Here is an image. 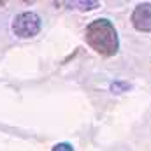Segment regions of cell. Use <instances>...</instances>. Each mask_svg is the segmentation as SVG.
Here are the masks:
<instances>
[{"label": "cell", "instance_id": "1", "mask_svg": "<svg viewBox=\"0 0 151 151\" xmlns=\"http://www.w3.org/2000/svg\"><path fill=\"white\" fill-rule=\"evenodd\" d=\"M84 39H86V44L95 53H99L100 56H106V58L114 56L119 49L118 32L113 23L106 18L93 19L84 30Z\"/></svg>", "mask_w": 151, "mask_h": 151}, {"label": "cell", "instance_id": "2", "mask_svg": "<svg viewBox=\"0 0 151 151\" xmlns=\"http://www.w3.org/2000/svg\"><path fill=\"white\" fill-rule=\"evenodd\" d=\"M40 28H42V19L37 12H32V11L19 12L12 21V32L19 39L35 37L40 32Z\"/></svg>", "mask_w": 151, "mask_h": 151}, {"label": "cell", "instance_id": "3", "mask_svg": "<svg viewBox=\"0 0 151 151\" xmlns=\"http://www.w3.org/2000/svg\"><path fill=\"white\" fill-rule=\"evenodd\" d=\"M132 25L139 32H151V2L139 4L130 18Z\"/></svg>", "mask_w": 151, "mask_h": 151}, {"label": "cell", "instance_id": "4", "mask_svg": "<svg viewBox=\"0 0 151 151\" xmlns=\"http://www.w3.org/2000/svg\"><path fill=\"white\" fill-rule=\"evenodd\" d=\"M69 5H76L79 11H91V9H97L100 5V2L97 0H88V2H69Z\"/></svg>", "mask_w": 151, "mask_h": 151}, {"label": "cell", "instance_id": "5", "mask_svg": "<svg viewBox=\"0 0 151 151\" xmlns=\"http://www.w3.org/2000/svg\"><path fill=\"white\" fill-rule=\"evenodd\" d=\"M132 88V84L125 83V81H114L111 83V91L113 93H123V91H128Z\"/></svg>", "mask_w": 151, "mask_h": 151}, {"label": "cell", "instance_id": "6", "mask_svg": "<svg viewBox=\"0 0 151 151\" xmlns=\"http://www.w3.org/2000/svg\"><path fill=\"white\" fill-rule=\"evenodd\" d=\"M51 151H74V148H72V144H69V142H58V144L53 146Z\"/></svg>", "mask_w": 151, "mask_h": 151}]
</instances>
